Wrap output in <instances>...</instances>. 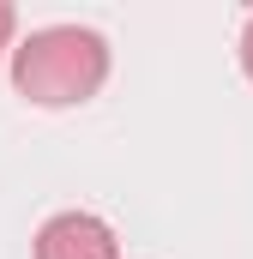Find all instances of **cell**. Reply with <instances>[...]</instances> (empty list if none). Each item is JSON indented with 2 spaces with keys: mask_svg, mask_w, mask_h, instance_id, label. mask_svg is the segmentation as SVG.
<instances>
[{
  "mask_svg": "<svg viewBox=\"0 0 253 259\" xmlns=\"http://www.w3.org/2000/svg\"><path fill=\"white\" fill-rule=\"evenodd\" d=\"M241 66H247V78H253V18H247V30H241Z\"/></svg>",
  "mask_w": 253,
  "mask_h": 259,
  "instance_id": "cell-3",
  "label": "cell"
},
{
  "mask_svg": "<svg viewBox=\"0 0 253 259\" xmlns=\"http://www.w3.org/2000/svg\"><path fill=\"white\" fill-rule=\"evenodd\" d=\"M36 259H115V235H109V223H97L85 211H66L55 223H43Z\"/></svg>",
  "mask_w": 253,
  "mask_h": 259,
  "instance_id": "cell-2",
  "label": "cell"
},
{
  "mask_svg": "<svg viewBox=\"0 0 253 259\" xmlns=\"http://www.w3.org/2000/svg\"><path fill=\"white\" fill-rule=\"evenodd\" d=\"M103 72H109L103 36H97V30H78V24L36 30V36L18 49V66H12L18 91H24L30 103H49V109L85 103V97L103 84Z\"/></svg>",
  "mask_w": 253,
  "mask_h": 259,
  "instance_id": "cell-1",
  "label": "cell"
},
{
  "mask_svg": "<svg viewBox=\"0 0 253 259\" xmlns=\"http://www.w3.org/2000/svg\"><path fill=\"white\" fill-rule=\"evenodd\" d=\"M12 36V6H0V42Z\"/></svg>",
  "mask_w": 253,
  "mask_h": 259,
  "instance_id": "cell-4",
  "label": "cell"
}]
</instances>
